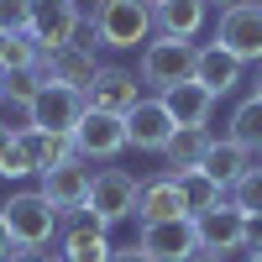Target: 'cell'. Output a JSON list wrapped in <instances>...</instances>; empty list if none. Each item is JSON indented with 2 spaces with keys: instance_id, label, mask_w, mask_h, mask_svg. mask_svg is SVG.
Instances as JSON below:
<instances>
[{
  "instance_id": "277c9868",
  "label": "cell",
  "mask_w": 262,
  "mask_h": 262,
  "mask_svg": "<svg viewBox=\"0 0 262 262\" xmlns=\"http://www.w3.org/2000/svg\"><path fill=\"white\" fill-rule=\"evenodd\" d=\"M194 231H200V252H210V257H236V252L252 247V221L231 200H221L215 210H200Z\"/></svg>"
},
{
  "instance_id": "5bb4252c",
  "label": "cell",
  "mask_w": 262,
  "mask_h": 262,
  "mask_svg": "<svg viewBox=\"0 0 262 262\" xmlns=\"http://www.w3.org/2000/svg\"><path fill=\"white\" fill-rule=\"evenodd\" d=\"M137 100H142V79L131 74V69H100L95 84L84 90V105H95V111H111V116H126Z\"/></svg>"
},
{
  "instance_id": "4dcf8cb0",
  "label": "cell",
  "mask_w": 262,
  "mask_h": 262,
  "mask_svg": "<svg viewBox=\"0 0 262 262\" xmlns=\"http://www.w3.org/2000/svg\"><path fill=\"white\" fill-rule=\"evenodd\" d=\"M111 262H152V257H147L142 247H116V257H111Z\"/></svg>"
},
{
  "instance_id": "e0dca14e",
  "label": "cell",
  "mask_w": 262,
  "mask_h": 262,
  "mask_svg": "<svg viewBox=\"0 0 262 262\" xmlns=\"http://www.w3.org/2000/svg\"><path fill=\"white\" fill-rule=\"evenodd\" d=\"M242 74H247V63L242 58H231L221 42H210V48H200V58H194V79L205 84V90L215 95V100H226L236 84H242Z\"/></svg>"
},
{
  "instance_id": "f546056e",
  "label": "cell",
  "mask_w": 262,
  "mask_h": 262,
  "mask_svg": "<svg viewBox=\"0 0 262 262\" xmlns=\"http://www.w3.org/2000/svg\"><path fill=\"white\" fill-rule=\"evenodd\" d=\"M16 247V236H11V221H6V210H0V262H6V252Z\"/></svg>"
},
{
  "instance_id": "1f68e13d",
  "label": "cell",
  "mask_w": 262,
  "mask_h": 262,
  "mask_svg": "<svg viewBox=\"0 0 262 262\" xmlns=\"http://www.w3.org/2000/svg\"><path fill=\"white\" fill-rule=\"evenodd\" d=\"M11 137H16V126H6V121H0V152L11 147Z\"/></svg>"
},
{
  "instance_id": "8992f818",
  "label": "cell",
  "mask_w": 262,
  "mask_h": 262,
  "mask_svg": "<svg viewBox=\"0 0 262 262\" xmlns=\"http://www.w3.org/2000/svg\"><path fill=\"white\" fill-rule=\"evenodd\" d=\"M215 42L242 58V63H262V0H236V6L221 11L215 21Z\"/></svg>"
},
{
  "instance_id": "7402d4cb",
  "label": "cell",
  "mask_w": 262,
  "mask_h": 262,
  "mask_svg": "<svg viewBox=\"0 0 262 262\" xmlns=\"http://www.w3.org/2000/svg\"><path fill=\"white\" fill-rule=\"evenodd\" d=\"M21 142L32 147V158H37V173H42V168H58V163H69V158H79L69 131H37V126H21Z\"/></svg>"
},
{
  "instance_id": "ba28073f",
  "label": "cell",
  "mask_w": 262,
  "mask_h": 262,
  "mask_svg": "<svg viewBox=\"0 0 262 262\" xmlns=\"http://www.w3.org/2000/svg\"><path fill=\"white\" fill-rule=\"evenodd\" d=\"M137 247L152 262H194L200 257V231H194V215H179V221H147Z\"/></svg>"
},
{
  "instance_id": "2e32d148",
  "label": "cell",
  "mask_w": 262,
  "mask_h": 262,
  "mask_svg": "<svg viewBox=\"0 0 262 262\" xmlns=\"http://www.w3.org/2000/svg\"><path fill=\"white\" fill-rule=\"evenodd\" d=\"M100 69H105V63H95V53H90V48H74V42L42 58V79L69 84V90H79V95L95 84V74H100Z\"/></svg>"
},
{
  "instance_id": "cb8c5ba5",
  "label": "cell",
  "mask_w": 262,
  "mask_h": 262,
  "mask_svg": "<svg viewBox=\"0 0 262 262\" xmlns=\"http://www.w3.org/2000/svg\"><path fill=\"white\" fill-rule=\"evenodd\" d=\"M179 189H184V205H189V215H200V210H215L226 200V189L210 179L205 168H189V173H179Z\"/></svg>"
},
{
  "instance_id": "d590c367",
  "label": "cell",
  "mask_w": 262,
  "mask_h": 262,
  "mask_svg": "<svg viewBox=\"0 0 262 262\" xmlns=\"http://www.w3.org/2000/svg\"><path fill=\"white\" fill-rule=\"evenodd\" d=\"M0 95H6V69H0Z\"/></svg>"
},
{
  "instance_id": "603a6c76",
  "label": "cell",
  "mask_w": 262,
  "mask_h": 262,
  "mask_svg": "<svg viewBox=\"0 0 262 262\" xmlns=\"http://www.w3.org/2000/svg\"><path fill=\"white\" fill-rule=\"evenodd\" d=\"M231 142H242L247 152H262V95H247L242 105L231 111Z\"/></svg>"
},
{
  "instance_id": "ffe728a7",
  "label": "cell",
  "mask_w": 262,
  "mask_h": 262,
  "mask_svg": "<svg viewBox=\"0 0 262 262\" xmlns=\"http://www.w3.org/2000/svg\"><path fill=\"white\" fill-rule=\"evenodd\" d=\"M210 126H179L168 137V147H163V163H168V173H189V168H200L205 163V152H210Z\"/></svg>"
},
{
  "instance_id": "74e56055",
  "label": "cell",
  "mask_w": 262,
  "mask_h": 262,
  "mask_svg": "<svg viewBox=\"0 0 262 262\" xmlns=\"http://www.w3.org/2000/svg\"><path fill=\"white\" fill-rule=\"evenodd\" d=\"M147 6H158V0H147Z\"/></svg>"
},
{
  "instance_id": "f1b7e54d",
  "label": "cell",
  "mask_w": 262,
  "mask_h": 262,
  "mask_svg": "<svg viewBox=\"0 0 262 262\" xmlns=\"http://www.w3.org/2000/svg\"><path fill=\"white\" fill-rule=\"evenodd\" d=\"M6 262H53V252H42V247H11Z\"/></svg>"
},
{
  "instance_id": "f35d334b",
  "label": "cell",
  "mask_w": 262,
  "mask_h": 262,
  "mask_svg": "<svg viewBox=\"0 0 262 262\" xmlns=\"http://www.w3.org/2000/svg\"><path fill=\"white\" fill-rule=\"evenodd\" d=\"M53 262H63V257H53Z\"/></svg>"
},
{
  "instance_id": "3957f363",
  "label": "cell",
  "mask_w": 262,
  "mask_h": 262,
  "mask_svg": "<svg viewBox=\"0 0 262 262\" xmlns=\"http://www.w3.org/2000/svg\"><path fill=\"white\" fill-rule=\"evenodd\" d=\"M6 221H11L16 247H48L53 236L63 231V210H58L42 189H21V194H11Z\"/></svg>"
},
{
  "instance_id": "8fae6325",
  "label": "cell",
  "mask_w": 262,
  "mask_h": 262,
  "mask_svg": "<svg viewBox=\"0 0 262 262\" xmlns=\"http://www.w3.org/2000/svg\"><path fill=\"white\" fill-rule=\"evenodd\" d=\"M58 257H63V262H111L116 247H111L105 226L95 221L90 210H74V215H69V226L58 231Z\"/></svg>"
},
{
  "instance_id": "44dd1931",
  "label": "cell",
  "mask_w": 262,
  "mask_h": 262,
  "mask_svg": "<svg viewBox=\"0 0 262 262\" xmlns=\"http://www.w3.org/2000/svg\"><path fill=\"white\" fill-rule=\"evenodd\" d=\"M200 168H205L210 179L231 194V184H236V179H242V173L252 168V152H247L242 142H231V137H226V142H210V152H205V163H200Z\"/></svg>"
},
{
  "instance_id": "d6a6232c",
  "label": "cell",
  "mask_w": 262,
  "mask_h": 262,
  "mask_svg": "<svg viewBox=\"0 0 262 262\" xmlns=\"http://www.w3.org/2000/svg\"><path fill=\"white\" fill-rule=\"evenodd\" d=\"M252 95H262V63H252Z\"/></svg>"
},
{
  "instance_id": "4fadbf2b",
  "label": "cell",
  "mask_w": 262,
  "mask_h": 262,
  "mask_svg": "<svg viewBox=\"0 0 262 262\" xmlns=\"http://www.w3.org/2000/svg\"><path fill=\"white\" fill-rule=\"evenodd\" d=\"M37 179H42V194H48L63 215H74V210L90 205V184H95V173L84 168V158H69V163H58V168H42Z\"/></svg>"
},
{
  "instance_id": "836d02e7",
  "label": "cell",
  "mask_w": 262,
  "mask_h": 262,
  "mask_svg": "<svg viewBox=\"0 0 262 262\" xmlns=\"http://www.w3.org/2000/svg\"><path fill=\"white\" fill-rule=\"evenodd\" d=\"M194 262H231V257H210V252H200V257H194Z\"/></svg>"
},
{
  "instance_id": "6da1fadb",
  "label": "cell",
  "mask_w": 262,
  "mask_h": 262,
  "mask_svg": "<svg viewBox=\"0 0 262 262\" xmlns=\"http://www.w3.org/2000/svg\"><path fill=\"white\" fill-rule=\"evenodd\" d=\"M95 37H100V48H111V53H131L142 42L147 48V37L158 32L152 27V6L147 0H95Z\"/></svg>"
},
{
  "instance_id": "9c48e42d",
  "label": "cell",
  "mask_w": 262,
  "mask_h": 262,
  "mask_svg": "<svg viewBox=\"0 0 262 262\" xmlns=\"http://www.w3.org/2000/svg\"><path fill=\"white\" fill-rule=\"evenodd\" d=\"M79 116H84V95L69 90V84H53V79H42V90L27 105V126H37V131H69L74 137Z\"/></svg>"
},
{
  "instance_id": "7c38bea8",
  "label": "cell",
  "mask_w": 262,
  "mask_h": 262,
  "mask_svg": "<svg viewBox=\"0 0 262 262\" xmlns=\"http://www.w3.org/2000/svg\"><path fill=\"white\" fill-rule=\"evenodd\" d=\"M173 131H179V121H173V111L163 105V95H158V100L142 95V100L126 111V137H131L137 152H163Z\"/></svg>"
},
{
  "instance_id": "d6986e66",
  "label": "cell",
  "mask_w": 262,
  "mask_h": 262,
  "mask_svg": "<svg viewBox=\"0 0 262 262\" xmlns=\"http://www.w3.org/2000/svg\"><path fill=\"white\" fill-rule=\"evenodd\" d=\"M163 105L173 111V121H179V126H210L215 95L205 90L200 79H184V84H173V90H163Z\"/></svg>"
},
{
  "instance_id": "83f0119b",
  "label": "cell",
  "mask_w": 262,
  "mask_h": 262,
  "mask_svg": "<svg viewBox=\"0 0 262 262\" xmlns=\"http://www.w3.org/2000/svg\"><path fill=\"white\" fill-rule=\"evenodd\" d=\"M32 27V0H0V32H27Z\"/></svg>"
},
{
  "instance_id": "ac0fdd59",
  "label": "cell",
  "mask_w": 262,
  "mask_h": 262,
  "mask_svg": "<svg viewBox=\"0 0 262 262\" xmlns=\"http://www.w3.org/2000/svg\"><path fill=\"white\" fill-rule=\"evenodd\" d=\"M205 16H210V0H158L152 6V27H158L163 37H200L205 27Z\"/></svg>"
},
{
  "instance_id": "8d00e7d4",
  "label": "cell",
  "mask_w": 262,
  "mask_h": 262,
  "mask_svg": "<svg viewBox=\"0 0 262 262\" xmlns=\"http://www.w3.org/2000/svg\"><path fill=\"white\" fill-rule=\"evenodd\" d=\"M6 37H11V32H0V48H6Z\"/></svg>"
},
{
  "instance_id": "4316f807",
  "label": "cell",
  "mask_w": 262,
  "mask_h": 262,
  "mask_svg": "<svg viewBox=\"0 0 262 262\" xmlns=\"http://www.w3.org/2000/svg\"><path fill=\"white\" fill-rule=\"evenodd\" d=\"M37 173V158H32V147L21 142V131L11 137V147L0 152V179H32Z\"/></svg>"
},
{
  "instance_id": "52a82bcc",
  "label": "cell",
  "mask_w": 262,
  "mask_h": 262,
  "mask_svg": "<svg viewBox=\"0 0 262 262\" xmlns=\"http://www.w3.org/2000/svg\"><path fill=\"white\" fill-rule=\"evenodd\" d=\"M131 137H126V116H111V111H95V105H84V116L74 126V152L84 163H111L116 152H126Z\"/></svg>"
},
{
  "instance_id": "d4e9b609",
  "label": "cell",
  "mask_w": 262,
  "mask_h": 262,
  "mask_svg": "<svg viewBox=\"0 0 262 262\" xmlns=\"http://www.w3.org/2000/svg\"><path fill=\"white\" fill-rule=\"evenodd\" d=\"M0 69H6V74H16V69H42L37 37H32V32H11L6 48H0Z\"/></svg>"
},
{
  "instance_id": "e575fe53",
  "label": "cell",
  "mask_w": 262,
  "mask_h": 262,
  "mask_svg": "<svg viewBox=\"0 0 262 262\" xmlns=\"http://www.w3.org/2000/svg\"><path fill=\"white\" fill-rule=\"evenodd\" d=\"M247 262H262V252H247Z\"/></svg>"
},
{
  "instance_id": "484cf974",
  "label": "cell",
  "mask_w": 262,
  "mask_h": 262,
  "mask_svg": "<svg viewBox=\"0 0 262 262\" xmlns=\"http://www.w3.org/2000/svg\"><path fill=\"white\" fill-rule=\"evenodd\" d=\"M226 200L242 210L247 221H262V168H247L242 179L231 184V194H226Z\"/></svg>"
},
{
  "instance_id": "9a60e30c",
  "label": "cell",
  "mask_w": 262,
  "mask_h": 262,
  "mask_svg": "<svg viewBox=\"0 0 262 262\" xmlns=\"http://www.w3.org/2000/svg\"><path fill=\"white\" fill-rule=\"evenodd\" d=\"M179 215H189L184 205V189H179V173H158V179H142L137 189V221H179Z\"/></svg>"
},
{
  "instance_id": "5b68a950",
  "label": "cell",
  "mask_w": 262,
  "mask_h": 262,
  "mask_svg": "<svg viewBox=\"0 0 262 262\" xmlns=\"http://www.w3.org/2000/svg\"><path fill=\"white\" fill-rule=\"evenodd\" d=\"M137 189H142L137 173H126V168H100L95 184H90V205H84V210L111 231V226L126 221V215H137Z\"/></svg>"
},
{
  "instance_id": "30bf717a",
  "label": "cell",
  "mask_w": 262,
  "mask_h": 262,
  "mask_svg": "<svg viewBox=\"0 0 262 262\" xmlns=\"http://www.w3.org/2000/svg\"><path fill=\"white\" fill-rule=\"evenodd\" d=\"M79 21H84L79 0H32V27H27V32L37 37L42 58H48V53H58V48H69V42H74Z\"/></svg>"
},
{
  "instance_id": "7a4b0ae2",
  "label": "cell",
  "mask_w": 262,
  "mask_h": 262,
  "mask_svg": "<svg viewBox=\"0 0 262 262\" xmlns=\"http://www.w3.org/2000/svg\"><path fill=\"white\" fill-rule=\"evenodd\" d=\"M194 58H200V48H194L189 37H163V32H158V42H147V48H142L137 79L152 84V90L163 95V90H173V84L194 79Z\"/></svg>"
}]
</instances>
